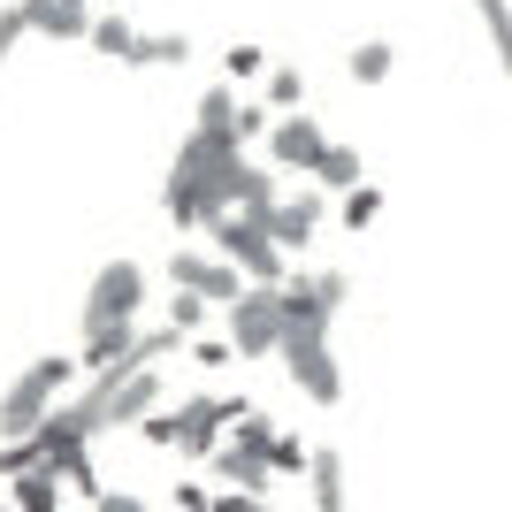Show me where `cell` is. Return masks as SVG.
Wrapping results in <instances>:
<instances>
[{
	"label": "cell",
	"instance_id": "11",
	"mask_svg": "<svg viewBox=\"0 0 512 512\" xmlns=\"http://www.w3.org/2000/svg\"><path fill=\"white\" fill-rule=\"evenodd\" d=\"M214 474L230 482V490H253V497H268V482H276V467H268V451H253V444H222L214 451Z\"/></svg>",
	"mask_w": 512,
	"mask_h": 512
},
{
	"label": "cell",
	"instance_id": "24",
	"mask_svg": "<svg viewBox=\"0 0 512 512\" xmlns=\"http://www.w3.org/2000/svg\"><path fill=\"white\" fill-rule=\"evenodd\" d=\"M268 130H276V107L268 100H237V146H253V138L268 146Z\"/></svg>",
	"mask_w": 512,
	"mask_h": 512
},
{
	"label": "cell",
	"instance_id": "27",
	"mask_svg": "<svg viewBox=\"0 0 512 512\" xmlns=\"http://www.w3.org/2000/svg\"><path fill=\"white\" fill-rule=\"evenodd\" d=\"M138 436H146V444H161V451H176V444H184V421H176V406L146 413V421H138Z\"/></svg>",
	"mask_w": 512,
	"mask_h": 512
},
{
	"label": "cell",
	"instance_id": "30",
	"mask_svg": "<svg viewBox=\"0 0 512 512\" xmlns=\"http://www.w3.org/2000/svg\"><path fill=\"white\" fill-rule=\"evenodd\" d=\"M92 512H153V505H146V497H130V490H100Z\"/></svg>",
	"mask_w": 512,
	"mask_h": 512
},
{
	"label": "cell",
	"instance_id": "15",
	"mask_svg": "<svg viewBox=\"0 0 512 512\" xmlns=\"http://www.w3.org/2000/svg\"><path fill=\"white\" fill-rule=\"evenodd\" d=\"M260 100L276 107V115H299V107H306V69H299V62H268V77H260Z\"/></svg>",
	"mask_w": 512,
	"mask_h": 512
},
{
	"label": "cell",
	"instance_id": "6",
	"mask_svg": "<svg viewBox=\"0 0 512 512\" xmlns=\"http://www.w3.org/2000/svg\"><path fill=\"white\" fill-rule=\"evenodd\" d=\"M169 283L176 291H199V299H214V306H230L237 291H245V268L222 260V253H199V245H176L169 253Z\"/></svg>",
	"mask_w": 512,
	"mask_h": 512
},
{
	"label": "cell",
	"instance_id": "12",
	"mask_svg": "<svg viewBox=\"0 0 512 512\" xmlns=\"http://www.w3.org/2000/svg\"><path fill=\"white\" fill-rule=\"evenodd\" d=\"M23 8H31V31H39V39H92V16H100L85 0H23Z\"/></svg>",
	"mask_w": 512,
	"mask_h": 512
},
{
	"label": "cell",
	"instance_id": "32",
	"mask_svg": "<svg viewBox=\"0 0 512 512\" xmlns=\"http://www.w3.org/2000/svg\"><path fill=\"white\" fill-rule=\"evenodd\" d=\"M176 512H214V490H199V482H176Z\"/></svg>",
	"mask_w": 512,
	"mask_h": 512
},
{
	"label": "cell",
	"instance_id": "22",
	"mask_svg": "<svg viewBox=\"0 0 512 512\" xmlns=\"http://www.w3.org/2000/svg\"><path fill=\"white\" fill-rule=\"evenodd\" d=\"M268 467H276V474H314V451H306L291 428H276V444H268Z\"/></svg>",
	"mask_w": 512,
	"mask_h": 512
},
{
	"label": "cell",
	"instance_id": "17",
	"mask_svg": "<svg viewBox=\"0 0 512 512\" xmlns=\"http://www.w3.org/2000/svg\"><path fill=\"white\" fill-rule=\"evenodd\" d=\"M360 176H367V169H360V153H352V146H329V153L314 161V184H321V192H337V199L360 192Z\"/></svg>",
	"mask_w": 512,
	"mask_h": 512
},
{
	"label": "cell",
	"instance_id": "19",
	"mask_svg": "<svg viewBox=\"0 0 512 512\" xmlns=\"http://www.w3.org/2000/svg\"><path fill=\"white\" fill-rule=\"evenodd\" d=\"M92 54H115V62H130V46H138V23H130V16H107V8H100V16H92Z\"/></svg>",
	"mask_w": 512,
	"mask_h": 512
},
{
	"label": "cell",
	"instance_id": "25",
	"mask_svg": "<svg viewBox=\"0 0 512 512\" xmlns=\"http://www.w3.org/2000/svg\"><path fill=\"white\" fill-rule=\"evenodd\" d=\"M39 467V444L31 436H0V482H16V474Z\"/></svg>",
	"mask_w": 512,
	"mask_h": 512
},
{
	"label": "cell",
	"instance_id": "23",
	"mask_svg": "<svg viewBox=\"0 0 512 512\" xmlns=\"http://www.w3.org/2000/svg\"><path fill=\"white\" fill-rule=\"evenodd\" d=\"M207 306L214 299H199V291H176V299H169V329H176V337H199V329H207Z\"/></svg>",
	"mask_w": 512,
	"mask_h": 512
},
{
	"label": "cell",
	"instance_id": "29",
	"mask_svg": "<svg viewBox=\"0 0 512 512\" xmlns=\"http://www.w3.org/2000/svg\"><path fill=\"white\" fill-rule=\"evenodd\" d=\"M184 352H192L199 367H230V360H237V344H230V337H192Z\"/></svg>",
	"mask_w": 512,
	"mask_h": 512
},
{
	"label": "cell",
	"instance_id": "28",
	"mask_svg": "<svg viewBox=\"0 0 512 512\" xmlns=\"http://www.w3.org/2000/svg\"><path fill=\"white\" fill-rule=\"evenodd\" d=\"M23 39H31V8H23V0H8V8H0V62H8Z\"/></svg>",
	"mask_w": 512,
	"mask_h": 512
},
{
	"label": "cell",
	"instance_id": "14",
	"mask_svg": "<svg viewBox=\"0 0 512 512\" xmlns=\"http://www.w3.org/2000/svg\"><path fill=\"white\" fill-rule=\"evenodd\" d=\"M62 490H69L62 467H46V459H39L31 474H16V497H8V505H16V512H62Z\"/></svg>",
	"mask_w": 512,
	"mask_h": 512
},
{
	"label": "cell",
	"instance_id": "13",
	"mask_svg": "<svg viewBox=\"0 0 512 512\" xmlns=\"http://www.w3.org/2000/svg\"><path fill=\"white\" fill-rule=\"evenodd\" d=\"M184 62H192V39H184V31H138L123 69H184Z\"/></svg>",
	"mask_w": 512,
	"mask_h": 512
},
{
	"label": "cell",
	"instance_id": "31",
	"mask_svg": "<svg viewBox=\"0 0 512 512\" xmlns=\"http://www.w3.org/2000/svg\"><path fill=\"white\" fill-rule=\"evenodd\" d=\"M214 512H268V497H253V490H222V497H214Z\"/></svg>",
	"mask_w": 512,
	"mask_h": 512
},
{
	"label": "cell",
	"instance_id": "5",
	"mask_svg": "<svg viewBox=\"0 0 512 512\" xmlns=\"http://www.w3.org/2000/svg\"><path fill=\"white\" fill-rule=\"evenodd\" d=\"M138 306H146V260H130V253H115L92 276V291H85V337L92 329H107V321H138Z\"/></svg>",
	"mask_w": 512,
	"mask_h": 512
},
{
	"label": "cell",
	"instance_id": "26",
	"mask_svg": "<svg viewBox=\"0 0 512 512\" xmlns=\"http://www.w3.org/2000/svg\"><path fill=\"white\" fill-rule=\"evenodd\" d=\"M222 69H230V85H253V77H268V54H260V46H245V39H237L230 54H222Z\"/></svg>",
	"mask_w": 512,
	"mask_h": 512
},
{
	"label": "cell",
	"instance_id": "20",
	"mask_svg": "<svg viewBox=\"0 0 512 512\" xmlns=\"http://www.w3.org/2000/svg\"><path fill=\"white\" fill-rule=\"evenodd\" d=\"M314 512H344V459L337 451H314Z\"/></svg>",
	"mask_w": 512,
	"mask_h": 512
},
{
	"label": "cell",
	"instance_id": "10",
	"mask_svg": "<svg viewBox=\"0 0 512 512\" xmlns=\"http://www.w3.org/2000/svg\"><path fill=\"white\" fill-rule=\"evenodd\" d=\"M31 444H39L46 467H62V474H69V467L92 451V436H85V421H77V406H54L39 428H31Z\"/></svg>",
	"mask_w": 512,
	"mask_h": 512
},
{
	"label": "cell",
	"instance_id": "21",
	"mask_svg": "<svg viewBox=\"0 0 512 512\" xmlns=\"http://www.w3.org/2000/svg\"><path fill=\"white\" fill-rule=\"evenodd\" d=\"M375 214H383V192H375V184H360V192H344V199H337V222H344V237L375 230Z\"/></svg>",
	"mask_w": 512,
	"mask_h": 512
},
{
	"label": "cell",
	"instance_id": "3",
	"mask_svg": "<svg viewBox=\"0 0 512 512\" xmlns=\"http://www.w3.org/2000/svg\"><path fill=\"white\" fill-rule=\"evenodd\" d=\"M283 375L299 383V398L306 406H337L344 398V367H337V352H329V329L321 321H299V329H283Z\"/></svg>",
	"mask_w": 512,
	"mask_h": 512
},
{
	"label": "cell",
	"instance_id": "2",
	"mask_svg": "<svg viewBox=\"0 0 512 512\" xmlns=\"http://www.w3.org/2000/svg\"><path fill=\"white\" fill-rule=\"evenodd\" d=\"M69 375H77V360H62V352H46V360H31L16 375V383L0 390V436H31V428L46 421V413L62 406Z\"/></svg>",
	"mask_w": 512,
	"mask_h": 512
},
{
	"label": "cell",
	"instance_id": "33",
	"mask_svg": "<svg viewBox=\"0 0 512 512\" xmlns=\"http://www.w3.org/2000/svg\"><path fill=\"white\" fill-rule=\"evenodd\" d=\"M0 512H16V505H0Z\"/></svg>",
	"mask_w": 512,
	"mask_h": 512
},
{
	"label": "cell",
	"instance_id": "7",
	"mask_svg": "<svg viewBox=\"0 0 512 512\" xmlns=\"http://www.w3.org/2000/svg\"><path fill=\"white\" fill-rule=\"evenodd\" d=\"M237 413H245V398H207V390H199V398H176V421H184V459H214V451L230 444V421Z\"/></svg>",
	"mask_w": 512,
	"mask_h": 512
},
{
	"label": "cell",
	"instance_id": "18",
	"mask_svg": "<svg viewBox=\"0 0 512 512\" xmlns=\"http://www.w3.org/2000/svg\"><path fill=\"white\" fill-rule=\"evenodd\" d=\"M474 16H482V31H490V54H497V69L512 77V0H467Z\"/></svg>",
	"mask_w": 512,
	"mask_h": 512
},
{
	"label": "cell",
	"instance_id": "4",
	"mask_svg": "<svg viewBox=\"0 0 512 512\" xmlns=\"http://www.w3.org/2000/svg\"><path fill=\"white\" fill-rule=\"evenodd\" d=\"M222 337L237 344V360H276V352H283V299H276V283H245V291L222 306Z\"/></svg>",
	"mask_w": 512,
	"mask_h": 512
},
{
	"label": "cell",
	"instance_id": "1",
	"mask_svg": "<svg viewBox=\"0 0 512 512\" xmlns=\"http://www.w3.org/2000/svg\"><path fill=\"white\" fill-rule=\"evenodd\" d=\"M207 237H214V253H222V260L245 268V283H283V276H291V253L276 245L268 214L230 207V214H214V222H207Z\"/></svg>",
	"mask_w": 512,
	"mask_h": 512
},
{
	"label": "cell",
	"instance_id": "9",
	"mask_svg": "<svg viewBox=\"0 0 512 512\" xmlns=\"http://www.w3.org/2000/svg\"><path fill=\"white\" fill-rule=\"evenodd\" d=\"M321 222H329V192H283L276 207H268V230H276V245L283 253H306V245H314L321 237Z\"/></svg>",
	"mask_w": 512,
	"mask_h": 512
},
{
	"label": "cell",
	"instance_id": "8",
	"mask_svg": "<svg viewBox=\"0 0 512 512\" xmlns=\"http://www.w3.org/2000/svg\"><path fill=\"white\" fill-rule=\"evenodd\" d=\"M321 153H329V138H321L314 115H276V130H268V169H283V176H314Z\"/></svg>",
	"mask_w": 512,
	"mask_h": 512
},
{
	"label": "cell",
	"instance_id": "16",
	"mask_svg": "<svg viewBox=\"0 0 512 512\" xmlns=\"http://www.w3.org/2000/svg\"><path fill=\"white\" fill-rule=\"evenodd\" d=\"M344 69H352V85H390V69H398V46H390V39H360L352 54H344Z\"/></svg>",
	"mask_w": 512,
	"mask_h": 512
}]
</instances>
